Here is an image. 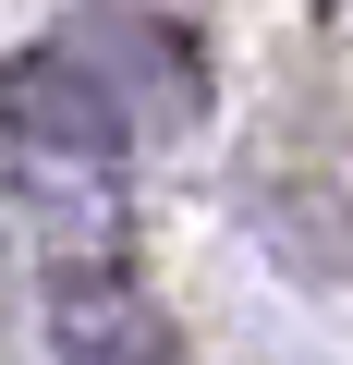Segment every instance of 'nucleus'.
<instances>
[{"mask_svg":"<svg viewBox=\"0 0 353 365\" xmlns=\"http://www.w3.org/2000/svg\"><path fill=\"white\" fill-rule=\"evenodd\" d=\"M0 110H13L25 146H73V158H122V146H170L208 110L195 49L158 13H73L49 49H25L0 73Z\"/></svg>","mask_w":353,"mask_h":365,"instance_id":"1","label":"nucleus"},{"mask_svg":"<svg viewBox=\"0 0 353 365\" xmlns=\"http://www.w3.org/2000/svg\"><path fill=\"white\" fill-rule=\"evenodd\" d=\"M49 365H170V317L122 268H73L49 292Z\"/></svg>","mask_w":353,"mask_h":365,"instance_id":"2","label":"nucleus"}]
</instances>
